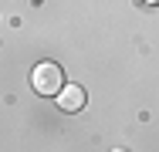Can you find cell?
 Listing matches in <instances>:
<instances>
[{
	"instance_id": "6da1fadb",
	"label": "cell",
	"mask_w": 159,
	"mask_h": 152,
	"mask_svg": "<svg viewBox=\"0 0 159 152\" xmlns=\"http://www.w3.org/2000/svg\"><path fill=\"white\" fill-rule=\"evenodd\" d=\"M31 85H34L37 95H58V91L64 88V71H61V64H54V61H41V64H34Z\"/></svg>"
},
{
	"instance_id": "7a4b0ae2",
	"label": "cell",
	"mask_w": 159,
	"mask_h": 152,
	"mask_svg": "<svg viewBox=\"0 0 159 152\" xmlns=\"http://www.w3.org/2000/svg\"><path fill=\"white\" fill-rule=\"evenodd\" d=\"M85 101H88V95H85L81 85H64V88L58 91V105H61L64 112H81Z\"/></svg>"
},
{
	"instance_id": "3957f363",
	"label": "cell",
	"mask_w": 159,
	"mask_h": 152,
	"mask_svg": "<svg viewBox=\"0 0 159 152\" xmlns=\"http://www.w3.org/2000/svg\"><path fill=\"white\" fill-rule=\"evenodd\" d=\"M146 3H159V0H146Z\"/></svg>"
}]
</instances>
